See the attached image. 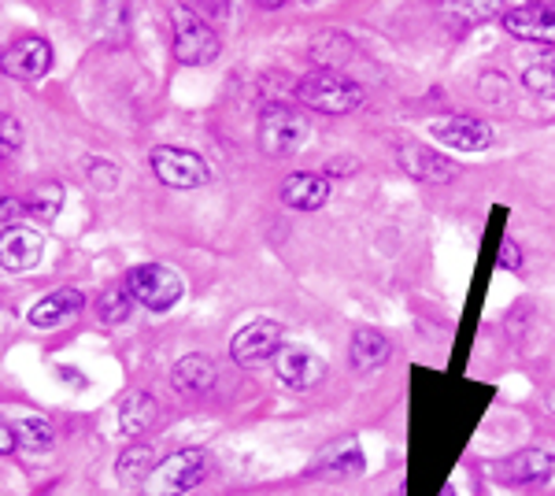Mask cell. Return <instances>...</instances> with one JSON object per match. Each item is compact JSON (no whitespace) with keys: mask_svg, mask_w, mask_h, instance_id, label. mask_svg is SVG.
<instances>
[{"mask_svg":"<svg viewBox=\"0 0 555 496\" xmlns=\"http://www.w3.org/2000/svg\"><path fill=\"white\" fill-rule=\"evenodd\" d=\"M297 101L322 115H348L363 104V89L337 71H311L297 82Z\"/></svg>","mask_w":555,"mask_h":496,"instance_id":"cell-1","label":"cell"},{"mask_svg":"<svg viewBox=\"0 0 555 496\" xmlns=\"http://www.w3.org/2000/svg\"><path fill=\"white\" fill-rule=\"evenodd\" d=\"M208 471V453L204 448H182V453L159 459L152 474L141 482V496H182L190 493Z\"/></svg>","mask_w":555,"mask_h":496,"instance_id":"cell-2","label":"cell"},{"mask_svg":"<svg viewBox=\"0 0 555 496\" xmlns=\"http://www.w3.org/2000/svg\"><path fill=\"white\" fill-rule=\"evenodd\" d=\"M127 293L149 311H171L182 301V275L164 264H141L127 275Z\"/></svg>","mask_w":555,"mask_h":496,"instance_id":"cell-3","label":"cell"},{"mask_svg":"<svg viewBox=\"0 0 555 496\" xmlns=\"http://www.w3.org/2000/svg\"><path fill=\"white\" fill-rule=\"evenodd\" d=\"M304 138H308V123L293 112L289 104H267L263 115H259V145H263L267 156H293Z\"/></svg>","mask_w":555,"mask_h":496,"instance_id":"cell-4","label":"cell"},{"mask_svg":"<svg viewBox=\"0 0 555 496\" xmlns=\"http://www.w3.org/2000/svg\"><path fill=\"white\" fill-rule=\"evenodd\" d=\"M219 34L211 30L204 20H196L190 8H178L175 12V56L190 67H204L219 56Z\"/></svg>","mask_w":555,"mask_h":496,"instance_id":"cell-5","label":"cell"},{"mask_svg":"<svg viewBox=\"0 0 555 496\" xmlns=\"http://www.w3.org/2000/svg\"><path fill=\"white\" fill-rule=\"evenodd\" d=\"M152 170H156V178L164 186L171 189H201L208 182V164H204L196 152L190 149H175V145H164L152 152Z\"/></svg>","mask_w":555,"mask_h":496,"instance_id":"cell-6","label":"cell"},{"mask_svg":"<svg viewBox=\"0 0 555 496\" xmlns=\"http://www.w3.org/2000/svg\"><path fill=\"white\" fill-rule=\"evenodd\" d=\"M282 345H285V330L271 319H256L234 338L230 356H234V364L241 367H256V364H263V359H274L278 352H282Z\"/></svg>","mask_w":555,"mask_h":496,"instance_id":"cell-7","label":"cell"},{"mask_svg":"<svg viewBox=\"0 0 555 496\" xmlns=\"http://www.w3.org/2000/svg\"><path fill=\"white\" fill-rule=\"evenodd\" d=\"M441 145H449L455 152H486L492 145V126L486 119H474V115H449V119H437L429 126Z\"/></svg>","mask_w":555,"mask_h":496,"instance_id":"cell-8","label":"cell"},{"mask_svg":"<svg viewBox=\"0 0 555 496\" xmlns=\"http://www.w3.org/2000/svg\"><path fill=\"white\" fill-rule=\"evenodd\" d=\"M504 26L518 41L555 44V0H533L515 12H504Z\"/></svg>","mask_w":555,"mask_h":496,"instance_id":"cell-9","label":"cell"},{"mask_svg":"<svg viewBox=\"0 0 555 496\" xmlns=\"http://www.w3.org/2000/svg\"><path fill=\"white\" fill-rule=\"evenodd\" d=\"M49 67H52V49H49V41H41V38H20L0 52V71L12 78L34 82V78H41Z\"/></svg>","mask_w":555,"mask_h":496,"instance_id":"cell-10","label":"cell"},{"mask_svg":"<svg viewBox=\"0 0 555 496\" xmlns=\"http://www.w3.org/2000/svg\"><path fill=\"white\" fill-rule=\"evenodd\" d=\"M274 374L289 390H311L326 378V364L308 348H282L274 356Z\"/></svg>","mask_w":555,"mask_h":496,"instance_id":"cell-11","label":"cell"},{"mask_svg":"<svg viewBox=\"0 0 555 496\" xmlns=\"http://www.w3.org/2000/svg\"><path fill=\"white\" fill-rule=\"evenodd\" d=\"M82 308H86L82 290H70V285H64V290H52L49 296H41L26 319H30V327H38V330H56V327H64V322L75 319V315H82Z\"/></svg>","mask_w":555,"mask_h":496,"instance_id":"cell-12","label":"cell"},{"mask_svg":"<svg viewBox=\"0 0 555 496\" xmlns=\"http://www.w3.org/2000/svg\"><path fill=\"white\" fill-rule=\"evenodd\" d=\"M44 241L30 227H8L0 230V267L4 270H30L38 267Z\"/></svg>","mask_w":555,"mask_h":496,"instance_id":"cell-13","label":"cell"},{"mask_svg":"<svg viewBox=\"0 0 555 496\" xmlns=\"http://www.w3.org/2000/svg\"><path fill=\"white\" fill-rule=\"evenodd\" d=\"M282 201L297 212H319L330 201V178L315 170H297L282 182Z\"/></svg>","mask_w":555,"mask_h":496,"instance_id":"cell-14","label":"cell"},{"mask_svg":"<svg viewBox=\"0 0 555 496\" xmlns=\"http://www.w3.org/2000/svg\"><path fill=\"white\" fill-rule=\"evenodd\" d=\"M397 156H400V167H404L411 178H418V182H437V186H444V182H452V178H455V167L444 164V160L437 156L434 149L415 145V141L400 145V149H397Z\"/></svg>","mask_w":555,"mask_h":496,"instance_id":"cell-15","label":"cell"},{"mask_svg":"<svg viewBox=\"0 0 555 496\" xmlns=\"http://www.w3.org/2000/svg\"><path fill=\"white\" fill-rule=\"evenodd\" d=\"M348 359H352L356 371H378L389 359V338L378 330H356L352 345H348Z\"/></svg>","mask_w":555,"mask_h":496,"instance_id":"cell-16","label":"cell"},{"mask_svg":"<svg viewBox=\"0 0 555 496\" xmlns=\"http://www.w3.org/2000/svg\"><path fill=\"white\" fill-rule=\"evenodd\" d=\"M175 390L178 393H190V396H201L208 393L215 385V364L208 356H182L175 367Z\"/></svg>","mask_w":555,"mask_h":496,"instance_id":"cell-17","label":"cell"},{"mask_svg":"<svg viewBox=\"0 0 555 496\" xmlns=\"http://www.w3.org/2000/svg\"><path fill=\"white\" fill-rule=\"evenodd\" d=\"M552 467H555V456L530 448V453H518L507 459V463L500 467V474H504L507 482H533V478H548Z\"/></svg>","mask_w":555,"mask_h":496,"instance_id":"cell-18","label":"cell"},{"mask_svg":"<svg viewBox=\"0 0 555 496\" xmlns=\"http://www.w3.org/2000/svg\"><path fill=\"white\" fill-rule=\"evenodd\" d=\"M522 86L541 101H555V52H541V56L526 63Z\"/></svg>","mask_w":555,"mask_h":496,"instance_id":"cell-19","label":"cell"},{"mask_svg":"<svg viewBox=\"0 0 555 496\" xmlns=\"http://www.w3.org/2000/svg\"><path fill=\"white\" fill-rule=\"evenodd\" d=\"M152 422H156V400H152V393H130L127 400H122L119 427L138 437V434H145Z\"/></svg>","mask_w":555,"mask_h":496,"instance_id":"cell-20","label":"cell"},{"mask_svg":"<svg viewBox=\"0 0 555 496\" xmlns=\"http://www.w3.org/2000/svg\"><path fill=\"white\" fill-rule=\"evenodd\" d=\"M156 463H159V459H156V453H152L149 445H133V448H127V453L119 456L115 474H119L122 485H138V489H141V482L152 474V467H156Z\"/></svg>","mask_w":555,"mask_h":496,"instance_id":"cell-21","label":"cell"},{"mask_svg":"<svg viewBox=\"0 0 555 496\" xmlns=\"http://www.w3.org/2000/svg\"><path fill=\"white\" fill-rule=\"evenodd\" d=\"M15 441H20L23 453H49L52 448V427L41 415H26L15 422Z\"/></svg>","mask_w":555,"mask_h":496,"instance_id":"cell-22","label":"cell"},{"mask_svg":"<svg viewBox=\"0 0 555 496\" xmlns=\"http://www.w3.org/2000/svg\"><path fill=\"white\" fill-rule=\"evenodd\" d=\"M26 212L34 215V219L41 222H52L60 215V207H64V186L60 182H49V186H38L30 196H26Z\"/></svg>","mask_w":555,"mask_h":496,"instance_id":"cell-23","label":"cell"},{"mask_svg":"<svg viewBox=\"0 0 555 496\" xmlns=\"http://www.w3.org/2000/svg\"><path fill=\"white\" fill-rule=\"evenodd\" d=\"M441 4L463 23H486L500 12V0H441Z\"/></svg>","mask_w":555,"mask_h":496,"instance_id":"cell-24","label":"cell"},{"mask_svg":"<svg viewBox=\"0 0 555 496\" xmlns=\"http://www.w3.org/2000/svg\"><path fill=\"white\" fill-rule=\"evenodd\" d=\"M133 308V296L127 293V285H115V290H107L101 296V304H96V315H101V322H122Z\"/></svg>","mask_w":555,"mask_h":496,"instance_id":"cell-25","label":"cell"},{"mask_svg":"<svg viewBox=\"0 0 555 496\" xmlns=\"http://www.w3.org/2000/svg\"><path fill=\"white\" fill-rule=\"evenodd\" d=\"M360 467H363L360 448L352 445V448H345L341 456H326L311 474H319V478H348V474H360Z\"/></svg>","mask_w":555,"mask_h":496,"instance_id":"cell-26","label":"cell"},{"mask_svg":"<svg viewBox=\"0 0 555 496\" xmlns=\"http://www.w3.org/2000/svg\"><path fill=\"white\" fill-rule=\"evenodd\" d=\"M23 149V123L0 112V156H15Z\"/></svg>","mask_w":555,"mask_h":496,"instance_id":"cell-27","label":"cell"},{"mask_svg":"<svg viewBox=\"0 0 555 496\" xmlns=\"http://www.w3.org/2000/svg\"><path fill=\"white\" fill-rule=\"evenodd\" d=\"M89 178H93L101 189H112L115 178H119V170H115L112 164H104V160H89Z\"/></svg>","mask_w":555,"mask_h":496,"instance_id":"cell-28","label":"cell"},{"mask_svg":"<svg viewBox=\"0 0 555 496\" xmlns=\"http://www.w3.org/2000/svg\"><path fill=\"white\" fill-rule=\"evenodd\" d=\"M496 264L504 267V270H518V267H522V249H518L515 241L507 238L504 245H500V256H496Z\"/></svg>","mask_w":555,"mask_h":496,"instance_id":"cell-29","label":"cell"},{"mask_svg":"<svg viewBox=\"0 0 555 496\" xmlns=\"http://www.w3.org/2000/svg\"><path fill=\"white\" fill-rule=\"evenodd\" d=\"M20 453V441H15V427H8L4 419H0V456H12Z\"/></svg>","mask_w":555,"mask_h":496,"instance_id":"cell-30","label":"cell"},{"mask_svg":"<svg viewBox=\"0 0 555 496\" xmlns=\"http://www.w3.org/2000/svg\"><path fill=\"white\" fill-rule=\"evenodd\" d=\"M256 4H259V8H267V12H274V8H282V4H285V0H256Z\"/></svg>","mask_w":555,"mask_h":496,"instance_id":"cell-31","label":"cell"}]
</instances>
